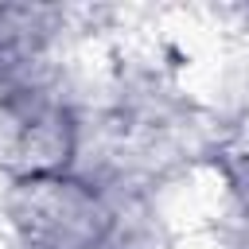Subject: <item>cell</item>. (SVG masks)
I'll return each mask as SVG.
<instances>
[{"label": "cell", "mask_w": 249, "mask_h": 249, "mask_svg": "<svg viewBox=\"0 0 249 249\" xmlns=\"http://www.w3.org/2000/svg\"><path fill=\"white\" fill-rule=\"evenodd\" d=\"M97 97V62L82 58L0 89V183L74 171Z\"/></svg>", "instance_id": "cell-1"}, {"label": "cell", "mask_w": 249, "mask_h": 249, "mask_svg": "<svg viewBox=\"0 0 249 249\" xmlns=\"http://www.w3.org/2000/svg\"><path fill=\"white\" fill-rule=\"evenodd\" d=\"M117 210L109 195L74 171L0 183V249H113Z\"/></svg>", "instance_id": "cell-2"}, {"label": "cell", "mask_w": 249, "mask_h": 249, "mask_svg": "<svg viewBox=\"0 0 249 249\" xmlns=\"http://www.w3.org/2000/svg\"><path fill=\"white\" fill-rule=\"evenodd\" d=\"M97 35V12L89 8L0 4V89L89 58Z\"/></svg>", "instance_id": "cell-3"}, {"label": "cell", "mask_w": 249, "mask_h": 249, "mask_svg": "<svg viewBox=\"0 0 249 249\" xmlns=\"http://www.w3.org/2000/svg\"><path fill=\"white\" fill-rule=\"evenodd\" d=\"M113 249H121V245H113Z\"/></svg>", "instance_id": "cell-4"}]
</instances>
